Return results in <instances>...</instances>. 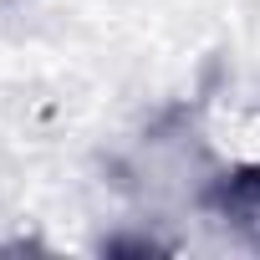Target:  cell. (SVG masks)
Returning a JSON list of instances; mask_svg holds the SVG:
<instances>
[{"label":"cell","instance_id":"6da1fadb","mask_svg":"<svg viewBox=\"0 0 260 260\" xmlns=\"http://www.w3.org/2000/svg\"><path fill=\"white\" fill-rule=\"evenodd\" d=\"M204 204L260 250V164H240L230 174H219L204 194Z\"/></svg>","mask_w":260,"mask_h":260},{"label":"cell","instance_id":"7a4b0ae2","mask_svg":"<svg viewBox=\"0 0 260 260\" xmlns=\"http://www.w3.org/2000/svg\"><path fill=\"white\" fill-rule=\"evenodd\" d=\"M102 250H107V255H153V250H164V245H153V240H107Z\"/></svg>","mask_w":260,"mask_h":260}]
</instances>
